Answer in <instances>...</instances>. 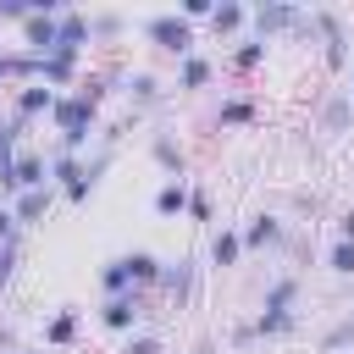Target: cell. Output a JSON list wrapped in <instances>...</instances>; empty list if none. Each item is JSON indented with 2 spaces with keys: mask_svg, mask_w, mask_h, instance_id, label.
Here are the masks:
<instances>
[{
  "mask_svg": "<svg viewBox=\"0 0 354 354\" xmlns=\"http://www.w3.org/2000/svg\"><path fill=\"white\" fill-rule=\"evenodd\" d=\"M205 83H210V61H205V55H188V61H183V72H177V88H183V94H194V88H205Z\"/></svg>",
  "mask_w": 354,
  "mask_h": 354,
  "instance_id": "cell-19",
  "label": "cell"
},
{
  "mask_svg": "<svg viewBox=\"0 0 354 354\" xmlns=\"http://www.w3.org/2000/svg\"><path fill=\"white\" fill-rule=\"evenodd\" d=\"M183 210H188V188H183V177L160 183V188H155V216H183Z\"/></svg>",
  "mask_w": 354,
  "mask_h": 354,
  "instance_id": "cell-13",
  "label": "cell"
},
{
  "mask_svg": "<svg viewBox=\"0 0 354 354\" xmlns=\"http://www.w3.org/2000/svg\"><path fill=\"white\" fill-rule=\"evenodd\" d=\"M293 299H299V277H282V282L266 288V304L260 310H293Z\"/></svg>",
  "mask_w": 354,
  "mask_h": 354,
  "instance_id": "cell-22",
  "label": "cell"
},
{
  "mask_svg": "<svg viewBox=\"0 0 354 354\" xmlns=\"http://www.w3.org/2000/svg\"><path fill=\"white\" fill-rule=\"evenodd\" d=\"M210 28H216V39H232V33H243V28H249V11H243V6H232V0H221V6L210 11Z\"/></svg>",
  "mask_w": 354,
  "mask_h": 354,
  "instance_id": "cell-11",
  "label": "cell"
},
{
  "mask_svg": "<svg viewBox=\"0 0 354 354\" xmlns=\"http://www.w3.org/2000/svg\"><path fill=\"white\" fill-rule=\"evenodd\" d=\"M210 11H216L210 0H183V11H177V17H183V22L194 28V22H210Z\"/></svg>",
  "mask_w": 354,
  "mask_h": 354,
  "instance_id": "cell-32",
  "label": "cell"
},
{
  "mask_svg": "<svg viewBox=\"0 0 354 354\" xmlns=\"http://www.w3.org/2000/svg\"><path fill=\"white\" fill-rule=\"evenodd\" d=\"M194 354H216V343H210V337H205V343H199V348H194Z\"/></svg>",
  "mask_w": 354,
  "mask_h": 354,
  "instance_id": "cell-38",
  "label": "cell"
},
{
  "mask_svg": "<svg viewBox=\"0 0 354 354\" xmlns=\"http://www.w3.org/2000/svg\"><path fill=\"white\" fill-rule=\"evenodd\" d=\"M238 238H243V249H266V243H282V221H277V216H254V221H249Z\"/></svg>",
  "mask_w": 354,
  "mask_h": 354,
  "instance_id": "cell-12",
  "label": "cell"
},
{
  "mask_svg": "<svg viewBox=\"0 0 354 354\" xmlns=\"http://www.w3.org/2000/svg\"><path fill=\"white\" fill-rule=\"evenodd\" d=\"M77 177H83V160H77V155H66V149H61V155H55V160H50V183H61V188H72V183H77Z\"/></svg>",
  "mask_w": 354,
  "mask_h": 354,
  "instance_id": "cell-23",
  "label": "cell"
},
{
  "mask_svg": "<svg viewBox=\"0 0 354 354\" xmlns=\"http://www.w3.org/2000/svg\"><path fill=\"white\" fill-rule=\"evenodd\" d=\"M238 254H243V238H238V232H216V238H210V266L232 271V266H238Z\"/></svg>",
  "mask_w": 354,
  "mask_h": 354,
  "instance_id": "cell-17",
  "label": "cell"
},
{
  "mask_svg": "<svg viewBox=\"0 0 354 354\" xmlns=\"http://www.w3.org/2000/svg\"><path fill=\"white\" fill-rule=\"evenodd\" d=\"M343 94H348V100H354V88H343Z\"/></svg>",
  "mask_w": 354,
  "mask_h": 354,
  "instance_id": "cell-39",
  "label": "cell"
},
{
  "mask_svg": "<svg viewBox=\"0 0 354 354\" xmlns=\"http://www.w3.org/2000/svg\"><path fill=\"white\" fill-rule=\"evenodd\" d=\"M321 348H326V354H343V348H354V310H348V315H343V321H337V326L321 337Z\"/></svg>",
  "mask_w": 354,
  "mask_h": 354,
  "instance_id": "cell-25",
  "label": "cell"
},
{
  "mask_svg": "<svg viewBox=\"0 0 354 354\" xmlns=\"http://www.w3.org/2000/svg\"><path fill=\"white\" fill-rule=\"evenodd\" d=\"M11 277H17V238H6V243H0V293L11 288Z\"/></svg>",
  "mask_w": 354,
  "mask_h": 354,
  "instance_id": "cell-31",
  "label": "cell"
},
{
  "mask_svg": "<svg viewBox=\"0 0 354 354\" xmlns=\"http://www.w3.org/2000/svg\"><path fill=\"white\" fill-rule=\"evenodd\" d=\"M72 337H77V310L66 304V310H61V315L44 326V343H72Z\"/></svg>",
  "mask_w": 354,
  "mask_h": 354,
  "instance_id": "cell-24",
  "label": "cell"
},
{
  "mask_svg": "<svg viewBox=\"0 0 354 354\" xmlns=\"http://www.w3.org/2000/svg\"><path fill=\"white\" fill-rule=\"evenodd\" d=\"M337 238H343V243H354V210H343V221H337Z\"/></svg>",
  "mask_w": 354,
  "mask_h": 354,
  "instance_id": "cell-37",
  "label": "cell"
},
{
  "mask_svg": "<svg viewBox=\"0 0 354 354\" xmlns=\"http://www.w3.org/2000/svg\"><path fill=\"white\" fill-rule=\"evenodd\" d=\"M122 354H166V348H160V337H127Z\"/></svg>",
  "mask_w": 354,
  "mask_h": 354,
  "instance_id": "cell-34",
  "label": "cell"
},
{
  "mask_svg": "<svg viewBox=\"0 0 354 354\" xmlns=\"http://www.w3.org/2000/svg\"><path fill=\"white\" fill-rule=\"evenodd\" d=\"M50 116H55V127H61V144H66V155H77V149L88 144L94 105H88L83 94H66V100H55V105H50Z\"/></svg>",
  "mask_w": 354,
  "mask_h": 354,
  "instance_id": "cell-2",
  "label": "cell"
},
{
  "mask_svg": "<svg viewBox=\"0 0 354 354\" xmlns=\"http://www.w3.org/2000/svg\"><path fill=\"white\" fill-rule=\"evenodd\" d=\"M326 271H337V277H354V243H343V238H337V243L326 249Z\"/></svg>",
  "mask_w": 354,
  "mask_h": 354,
  "instance_id": "cell-27",
  "label": "cell"
},
{
  "mask_svg": "<svg viewBox=\"0 0 354 354\" xmlns=\"http://www.w3.org/2000/svg\"><path fill=\"white\" fill-rule=\"evenodd\" d=\"M83 44H94V39H88V17H83V11H61V17H55V50H50V55L77 61Z\"/></svg>",
  "mask_w": 354,
  "mask_h": 354,
  "instance_id": "cell-4",
  "label": "cell"
},
{
  "mask_svg": "<svg viewBox=\"0 0 354 354\" xmlns=\"http://www.w3.org/2000/svg\"><path fill=\"white\" fill-rule=\"evenodd\" d=\"M160 266H166V260H155L149 249H133V254H127V271H133V288H155V282H160Z\"/></svg>",
  "mask_w": 354,
  "mask_h": 354,
  "instance_id": "cell-14",
  "label": "cell"
},
{
  "mask_svg": "<svg viewBox=\"0 0 354 354\" xmlns=\"http://www.w3.org/2000/svg\"><path fill=\"white\" fill-rule=\"evenodd\" d=\"M100 288H105V299H116V293H133V271H127V254L105 260V271H100Z\"/></svg>",
  "mask_w": 354,
  "mask_h": 354,
  "instance_id": "cell-15",
  "label": "cell"
},
{
  "mask_svg": "<svg viewBox=\"0 0 354 354\" xmlns=\"http://www.w3.org/2000/svg\"><path fill=\"white\" fill-rule=\"evenodd\" d=\"M260 61H266V44H254V39H243V44L232 50V66H238V72H254Z\"/></svg>",
  "mask_w": 354,
  "mask_h": 354,
  "instance_id": "cell-29",
  "label": "cell"
},
{
  "mask_svg": "<svg viewBox=\"0 0 354 354\" xmlns=\"http://www.w3.org/2000/svg\"><path fill=\"white\" fill-rule=\"evenodd\" d=\"M321 116H326V133H348V116H354V100H348V94H332Z\"/></svg>",
  "mask_w": 354,
  "mask_h": 354,
  "instance_id": "cell-21",
  "label": "cell"
},
{
  "mask_svg": "<svg viewBox=\"0 0 354 354\" xmlns=\"http://www.w3.org/2000/svg\"><path fill=\"white\" fill-rule=\"evenodd\" d=\"M50 183L44 188H28V194H17V205H11V216H17V227H39L44 216H50Z\"/></svg>",
  "mask_w": 354,
  "mask_h": 354,
  "instance_id": "cell-8",
  "label": "cell"
},
{
  "mask_svg": "<svg viewBox=\"0 0 354 354\" xmlns=\"http://www.w3.org/2000/svg\"><path fill=\"white\" fill-rule=\"evenodd\" d=\"M28 17H33L28 0H0V22H28Z\"/></svg>",
  "mask_w": 354,
  "mask_h": 354,
  "instance_id": "cell-33",
  "label": "cell"
},
{
  "mask_svg": "<svg viewBox=\"0 0 354 354\" xmlns=\"http://www.w3.org/2000/svg\"><path fill=\"white\" fill-rule=\"evenodd\" d=\"M22 44H28V55H50L55 50V17H28L22 22Z\"/></svg>",
  "mask_w": 354,
  "mask_h": 354,
  "instance_id": "cell-9",
  "label": "cell"
},
{
  "mask_svg": "<svg viewBox=\"0 0 354 354\" xmlns=\"http://www.w3.org/2000/svg\"><path fill=\"white\" fill-rule=\"evenodd\" d=\"M160 293L171 299V310H188V304H194V260L160 266Z\"/></svg>",
  "mask_w": 354,
  "mask_h": 354,
  "instance_id": "cell-6",
  "label": "cell"
},
{
  "mask_svg": "<svg viewBox=\"0 0 354 354\" xmlns=\"http://www.w3.org/2000/svg\"><path fill=\"white\" fill-rule=\"evenodd\" d=\"M188 216L194 221H210V194H188Z\"/></svg>",
  "mask_w": 354,
  "mask_h": 354,
  "instance_id": "cell-35",
  "label": "cell"
},
{
  "mask_svg": "<svg viewBox=\"0 0 354 354\" xmlns=\"http://www.w3.org/2000/svg\"><path fill=\"white\" fill-rule=\"evenodd\" d=\"M127 33V22L116 17V11H100V17H88V39H122Z\"/></svg>",
  "mask_w": 354,
  "mask_h": 354,
  "instance_id": "cell-26",
  "label": "cell"
},
{
  "mask_svg": "<svg viewBox=\"0 0 354 354\" xmlns=\"http://www.w3.org/2000/svg\"><path fill=\"white\" fill-rule=\"evenodd\" d=\"M22 127H28V122H17V116H11V122H0V171L17 160V133H22Z\"/></svg>",
  "mask_w": 354,
  "mask_h": 354,
  "instance_id": "cell-28",
  "label": "cell"
},
{
  "mask_svg": "<svg viewBox=\"0 0 354 354\" xmlns=\"http://www.w3.org/2000/svg\"><path fill=\"white\" fill-rule=\"evenodd\" d=\"M122 88H127V100H138V105H155V100H160V77H155V72H127Z\"/></svg>",
  "mask_w": 354,
  "mask_h": 354,
  "instance_id": "cell-16",
  "label": "cell"
},
{
  "mask_svg": "<svg viewBox=\"0 0 354 354\" xmlns=\"http://www.w3.org/2000/svg\"><path fill=\"white\" fill-rule=\"evenodd\" d=\"M144 39L160 50V55H194V28L177 17V11H155V17H144Z\"/></svg>",
  "mask_w": 354,
  "mask_h": 354,
  "instance_id": "cell-1",
  "label": "cell"
},
{
  "mask_svg": "<svg viewBox=\"0 0 354 354\" xmlns=\"http://www.w3.org/2000/svg\"><path fill=\"white\" fill-rule=\"evenodd\" d=\"M149 155H155V160H160V166H166L171 177H183V144H177V138L155 133V138H149Z\"/></svg>",
  "mask_w": 354,
  "mask_h": 354,
  "instance_id": "cell-18",
  "label": "cell"
},
{
  "mask_svg": "<svg viewBox=\"0 0 354 354\" xmlns=\"http://www.w3.org/2000/svg\"><path fill=\"white\" fill-rule=\"evenodd\" d=\"M50 105H55V88H50V83H22V88H17V122L44 116Z\"/></svg>",
  "mask_w": 354,
  "mask_h": 354,
  "instance_id": "cell-10",
  "label": "cell"
},
{
  "mask_svg": "<svg viewBox=\"0 0 354 354\" xmlns=\"http://www.w3.org/2000/svg\"><path fill=\"white\" fill-rule=\"evenodd\" d=\"M299 326V315L293 310H260V321H254V332L260 337H282V332H293Z\"/></svg>",
  "mask_w": 354,
  "mask_h": 354,
  "instance_id": "cell-20",
  "label": "cell"
},
{
  "mask_svg": "<svg viewBox=\"0 0 354 354\" xmlns=\"http://www.w3.org/2000/svg\"><path fill=\"white\" fill-rule=\"evenodd\" d=\"M249 22H254V44H271V33H310V17L299 6H282V0L249 11Z\"/></svg>",
  "mask_w": 354,
  "mask_h": 354,
  "instance_id": "cell-3",
  "label": "cell"
},
{
  "mask_svg": "<svg viewBox=\"0 0 354 354\" xmlns=\"http://www.w3.org/2000/svg\"><path fill=\"white\" fill-rule=\"evenodd\" d=\"M138 315H144V299H138V288H133V293H116V299H105V310H100V321H105L111 332H133V326H138Z\"/></svg>",
  "mask_w": 354,
  "mask_h": 354,
  "instance_id": "cell-7",
  "label": "cell"
},
{
  "mask_svg": "<svg viewBox=\"0 0 354 354\" xmlns=\"http://www.w3.org/2000/svg\"><path fill=\"white\" fill-rule=\"evenodd\" d=\"M310 28H321V33H326V66H332V72H343V61H348L343 17H337V11H310Z\"/></svg>",
  "mask_w": 354,
  "mask_h": 354,
  "instance_id": "cell-5",
  "label": "cell"
},
{
  "mask_svg": "<svg viewBox=\"0 0 354 354\" xmlns=\"http://www.w3.org/2000/svg\"><path fill=\"white\" fill-rule=\"evenodd\" d=\"M6 238H17V216H11V205H0V243Z\"/></svg>",
  "mask_w": 354,
  "mask_h": 354,
  "instance_id": "cell-36",
  "label": "cell"
},
{
  "mask_svg": "<svg viewBox=\"0 0 354 354\" xmlns=\"http://www.w3.org/2000/svg\"><path fill=\"white\" fill-rule=\"evenodd\" d=\"M249 116H254V100H243V94L221 100V122H249Z\"/></svg>",
  "mask_w": 354,
  "mask_h": 354,
  "instance_id": "cell-30",
  "label": "cell"
}]
</instances>
